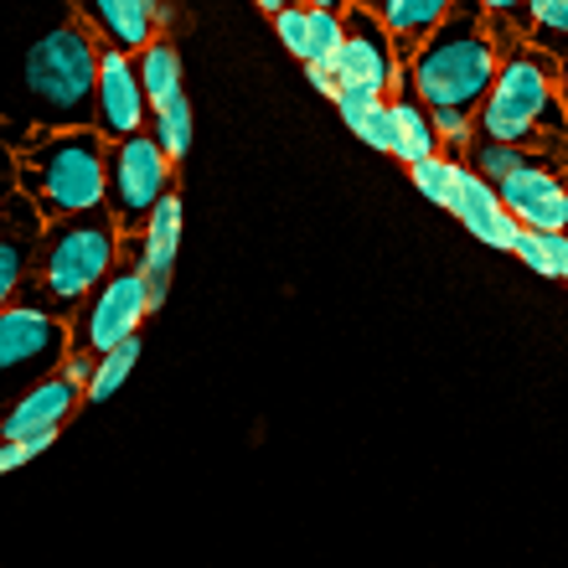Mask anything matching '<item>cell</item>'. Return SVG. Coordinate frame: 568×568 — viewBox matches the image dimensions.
I'll return each mask as SVG.
<instances>
[{
  "label": "cell",
  "instance_id": "6da1fadb",
  "mask_svg": "<svg viewBox=\"0 0 568 568\" xmlns=\"http://www.w3.org/2000/svg\"><path fill=\"white\" fill-rule=\"evenodd\" d=\"M99 58L78 0H0V145L93 130Z\"/></svg>",
  "mask_w": 568,
  "mask_h": 568
},
{
  "label": "cell",
  "instance_id": "7a4b0ae2",
  "mask_svg": "<svg viewBox=\"0 0 568 568\" xmlns=\"http://www.w3.org/2000/svg\"><path fill=\"white\" fill-rule=\"evenodd\" d=\"M476 140L527 150V155L568 171V104L558 89V58L538 47L507 52L486 104L476 109Z\"/></svg>",
  "mask_w": 568,
  "mask_h": 568
},
{
  "label": "cell",
  "instance_id": "3957f363",
  "mask_svg": "<svg viewBox=\"0 0 568 568\" xmlns=\"http://www.w3.org/2000/svg\"><path fill=\"white\" fill-rule=\"evenodd\" d=\"M120 258H124V233L109 207L58 217V223L42 227L21 305H37V311L58 315V321H73L83 311V300L114 274Z\"/></svg>",
  "mask_w": 568,
  "mask_h": 568
},
{
  "label": "cell",
  "instance_id": "277c9868",
  "mask_svg": "<svg viewBox=\"0 0 568 568\" xmlns=\"http://www.w3.org/2000/svg\"><path fill=\"white\" fill-rule=\"evenodd\" d=\"M496 73H501V52H496L491 31H486L480 0H460L445 27L419 47V58L404 68V83L429 114L455 109V114L476 120V109L486 104Z\"/></svg>",
  "mask_w": 568,
  "mask_h": 568
},
{
  "label": "cell",
  "instance_id": "5b68a950",
  "mask_svg": "<svg viewBox=\"0 0 568 568\" xmlns=\"http://www.w3.org/2000/svg\"><path fill=\"white\" fill-rule=\"evenodd\" d=\"M16 181L42 223L104 207L109 196V140L99 130H62L16 150Z\"/></svg>",
  "mask_w": 568,
  "mask_h": 568
},
{
  "label": "cell",
  "instance_id": "8992f818",
  "mask_svg": "<svg viewBox=\"0 0 568 568\" xmlns=\"http://www.w3.org/2000/svg\"><path fill=\"white\" fill-rule=\"evenodd\" d=\"M73 357L68 321L37 311V305H11L0 311V414L27 398L42 377L62 373V362Z\"/></svg>",
  "mask_w": 568,
  "mask_h": 568
},
{
  "label": "cell",
  "instance_id": "52a82bcc",
  "mask_svg": "<svg viewBox=\"0 0 568 568\" xmlns=\"http://www.w3.org/2000/svg\"><path fill=\"white\" fill-rule=\"evenodd\" d=\"M155 311H161V305H155V295H150L145 274H140L130 258H120V264H114V274H109V280L99 284L89 300H83V311L68 321L73 352L104 357V352H114V346L135 342Z\"/></svg>",
  "mask_w": 568,
  "mask_h": 568
},
{
  "label": "cell",
  "instance_id": "ba28073f",
  "mask_svg": "<svg viewBox=\"0 0 568 568\" xmlns=\"http://www.w3.org/2000/svg\"><path fill=\"white\" fill-rule=\"evenodd\" d=\"M176 192V161L155 145V135H130L120 145H109V196L104 207L114 212L120 233H140L150 223V212Z\"/></svg>",
  "mask_w": 568,
  "mask_h": 568
},
{
  "label": "cell",
  "instance_id": "9c48e42d",
  "mask_svg": "<svg viewBox=\"0 0 568 568\" xmlns=\"http://www.w3.org/2000/svg\"><path fill=\"white\" fill-rule=\"evenodd\" d=\"M342 52H336V89L346 93H373V99H393L404 89V62L393 52L388 27L377 21V11L367 6H346L342 11Z\"/></svg>",
  "mask_w": 568,
  "mask_h": 568
},
{
  "label": "cell",
  "instance_id": "30bf717a",
  "mask_svg": "<svg viewBox=\"0 0 568 568\" xmlns=\"http://www.w3.org/2000/svg\"><path fill=\"white\" fill-rule=\"evenodd\" d=\"M496 196L527 233H568V171L558 165L532 155L507 181H496Z\"/></svg>",
  "mask_w": 568,
  "mask_h": 568
},
{
  "label": "cell",
  "instance_id": "8fae6325",
  "mask_svg": "<svg viewBox=\"0 0 568 568\" xmlns=\"http://www.w3.org/2000/svg\"><path fill=\"white\" fill-rule=\"evenodd\" d=\"M145 120H150V104H145V89H140L135 58L104 47V58H99V89H93V130L109 145H120L130 135H145Z\"/></svg>",
  "mask_w": 568,
  "mask_h": 568
},
{
  "label": "cell",
  "instance_id": "7c38bea8",
  "mask_svg": "<svg viewBox=\"0 0 568 568\" xmlns=\"http://www.w3.org/2000/svg\"><path fill=\"white\" fill-rule=\"evenodd\" d=\"M445 212L470 233V239H480L486 248H496V254H511L517 239H523V227H517V217H511L507 207H501L496 186L486 176H476L465 161H460V171H455V196H449Z\"/></svg>",
  "mask_w": 568,
  "mask_h": 568
},
{
  "label": "cell",
  "instance_id": "4fadbf2b",
  "mask_svg": "<svg viewBox=\"0 0 568 568\" xmlns=\"http://www.w3.org/2000/svg\"><path fill=\"white\" fill-rule=\"evenodd\" d=\"M83 408V383L68 373L42 377L27 398H16L0 414V439H31V434H62Z\"/></svg>",
  "mask_w": 568,
  "mask_h": 568
},
{
  "label": "cell",
  "instance_id": "5bb4252c",
  "mask_svg": "<svg viewBox=\"0 0 568 568\" xmlns=\"http://www.w3.org/2000/svg\"><path fill=\"white\" fill-rule=\"evenodd\" d=\"M176 254H181V196L171 192L161 207L150 212V223L124 239V258L145 274L155 305H165V290H171V274H176Z\"/></svg>",
  "mask_w": 568,
  "mask_h": 568
},
{
  "label": "cell",
  "instance_id": "9a60e30c",
  "mask_svg": "<svg viewBox=\"0 0 568 568\" xmlns=\"http://www.w3.org/2000/svg\"><path fill=\"white\" fill-rule=\"evenodd\" d=\"M78 11H83V21L93 27L99 42L135 58L161 37L165 0H78Z\"/></svg>",
  "mask_w": 568,
  "mask_h": 568
},
{
  "label": "cell",
  "instance_id": "2e32d148",
  "mask_svg": "<svg viewBox=\"0 0 568 568\" xmlns=\"http://www.w3.org/2000/svg\"><path fill=\"white\" fill-rule=\"evenodd\" d=\"M274 37H280V47L300 68H336L346 27L336 11H315V6L295 0V6H284V11L274 16Z\"/></svg>",
  "mask_w": 568,
  "mask_h": 568
},
{
  "label": "cell",
  "instance_id": "e0dca14e",
  "mask_svg": "<svg viewBox=\"0 0 568 568\" xmlns=\"http://www.w3.org/2000/svg\"><path fill=\"white\" fill-rule=\"evenodd\" d=\"M42 212L27 202V192L16 196V207L0 217V311L21 305V290L37 264V243H42Z\"/></svg>",
  "mask_w": 568,
  "mask_h": 568
},
{
  "label": "cell",
  "instance_id": "ac0fdd59",
  "mask_svg": "<svg viewBox=\"0 0 568 568\" xmlns=\"http://www.w3.org/2000/svg\"><path fill=\"white\" fill-rule=\"evenodd\" d=\"M455 6H460V0H377V21L388 27L393 52H398L404 68L419 58V47L429 42L434 31L445 27Z\"/></svg>",
  "mask_w": 568,
  "mask_h": 568
},
{
  "label": "cell",
  "instance_id": "d6986e66",
  "mask_svg": "<svg viewBox=\"0 0 568 568\" xmlns=\"http://www.w3.org/2000/svg\"><path fill=\"white\" fill-rule=\"evenodd\" d=\"M336 104V114H342V124L352 130V135L362 140L367 150H377V155H404V145H398V120H393V104L388 99H373V93H336L331 99Z\"/></svg>",
  "mask_w": 568,
  "mask_h": 568
},
{
  "label": "cell",
  "instance_id": "ffe728a7",
  "mask_svg": "<svg viewBox=\"0 0 568 568\" xmlns=\"http://www.w3.org/2000/svg\"><path fill=\"white\" fill-rule=\"evenodd\" d=\"M135 68H140V89H145V104L161 109L171 99L186 93V73H181V42L171 31H161L145 52H135Z\"/></svg>",
  "mask_w": 568,
  "mask_h": 568
},
{
  "label": "cell",
  "instance_id": "44dd1931",
  "mask_svg": "<svg viewBox=\"0 0 568 568\" xmlns=\"http://www.w3.org/2000/svg\"><path fill=\"white\" fill-rule=\"evenodd\" d=\"M393 104V120H398V145H404V155L398 161L404 165H419L429 161V155H439V135H434V120H429V109L408 93V83L388 99Z\"/></svg>",
  "mask_w": 568,
  "mask_h": 568
},
{
  "label": "cell",
  "instance_id": "7402d4cb",
  "mask_svg": "<svg viewBox=\"0 0 568 568\" xmlns=\"http://www.w3.org/2000/svg\"><path fill=\"white\" fill-rule=\"evenodd\" d=\"M140 336L135 342H124V346H114V352H104V357L93 362V377H89V388H83V408H99V404H109L114 393L130 383V373L140 367Z\"/></svg>",
  "mask_w": 568,
  "mask_h": 568
},
{
  "label": "cell",
  "instance_id": "603a6c76",
  "mask_svg": "<svg viewBox=\"0 0 568 568\" xmlns=\"http://www.w3.org/2000/svg\"><path fill=\"white\" fill-rule=\"evenodd\" d=\"M150 135H155V145H161L176 165L186 161V155H192V135H196L192 93H181V99H171V104L150 109Z\"/></svg>",
  "mask_w": 568,
  "mask_h": 568
},
{
  "label": "cell",
  "instance_id": "cb8c5ba5",
  "mask_svg": "<svg viewBox=\"0 0 568 568\" xmlns=\"http://www.w3.org/2000/svg\"><path fill=\"white\" fill-rule=\"evenodd\" d=\"M527 47L568 58V0H527Z\"/></svg>",
  "mask_w": 568,
  "mask_h": 568
},
{
  "label": "cell",
  "instance_id": "d4e9b609",
  "mask_svg": "<svg viewBox=\"0 0 568 568\" xmlns=\"http://www.w3.org/2000/svg\"><path fill=\"white\" fill-rule=\"evenodd\" d=\"M511 254L523 258L532 274H542V280H564L568 274V233H527L517 239V248Z\"/></svg>",
  "mask_w": 568,
  "mask_h": 568
},
{
  "label": "cell",
  "instance_id": "484cf974",
  "mask_svg": "<svg viewBox=\"0 0 568 568\" xmlns=\"http://www.w3.org/2000/svg\"><path fill=\"white\" fill-rule=\"evenodd\" d=\"M480 16H486V31L501 58L527 47V0H480Z\"/></svg>",
  "mask_w": 568,
  "mask_h": 568
},
{
  "label": "cell",
  "instance_id": "4316f807",
  "mask_svg": "<svg viewBox=\"0 0 568 568\" xmlns=\"http://www.w3.org/2000/svg\"><path fill=\"white\" fill-rule=\"evenodd\" d=\"M455 171H460V161H449V155H429V161L408 165V176H414L419 196L434 202V207H449V196H455Z\"/></svg>",
  "mask_w": 568,
  "mask_h": 568
},
{
  "label": "cell",
  "instance_id": "83f0119b",
  "mask_svg": "<svg viewBox=\"0 0 568 568\" xmlns=\"http://www.w3.org/2000/svg\"><path fill=\"white\" fill-rule=\"evenodd\" d=\"M62 434H31V439H0V476H11V470H21V465H31L37 455H47V449L58 445Z\"/></svg>",
  "mask_w": 568,
  "mask_h": 568
},
{
  "label": "cell",
  "instance_id": "f1b7e54d",
  "mask_svg": "<svg viewBox=\"0 0 568 568\" xmlns=\"http://www.w3.org/2000/svg\"><path fill=\"white\" fill-rule=\"evenodd\" d=\"M16 196H21V181H16V150L0 145V217L16 207Z\"/></svg>",
  "mask_w": 568,
  "mask_h": 568
},
{
  "label": "cell",
  "instance_id": "f546056e",
  "mask_svg": "<svg viewBox=\"0 0 568 568\" xmlns=\"http://www.w3.org/2000/svg\"><path fill=\"white\" fill-rule=\"evenodd\" d=\"M305 83H311L315 93H326V99H336V73H331V68H305Z\"/></svg>",
  "mask_w": 568,
  "mask_h": 568
},
{
  "label": "cell",
  "instance_id": "4dcf8cb0",
  "mask_svg": "<svg viewBox=\"0 0 568 568\" xmlns=\"http://www.w3.org/2000/svg\"><path fill=\"white\" fill-rule=\"evenodd\" d=\"M305 6H315V11H336V16L346 11V0H305Z\"/></svg>",
  "mask_w": 568,
  "mask_h": 568
},
{
  "label": "cell",
  "instance_id": "1f68e13d",
  "mask_svg": "<svg viewBox=\"0 0 568 568\" xmlns=\"http://www.w3.org/2000/svg\"><path fill=\"white\" fill-rule=\"evenodd\" d=\"M254 6H258V11H264V16H270V21L284 11V0H254Z\"/></svg>",
  "mask_w": 568,
  "mask_h": 568
},
{
  "label": "cell",
  "instance_id": "d6a6232c",
  "mask_svg": "<svg viewBox=\"0 0 568 568\" xmlns=\"http://www.w3.org/2000/svg\"><path fill=\"white\" fill-rule=\"evenodd\" d=\"M558 89H564V104H568V58L558 62Z\"/></svg>",
  "mask_w": 568,
  "mask_h": 568
},
{
  "label": "cell",
  "instance_id": "836d02e7",
  "mask_svg": "<svg viewBox=\"0 0 568 568\" xmlns=\"http://www.w3.org/2000/svg\"><path fill=\"white\" fill-rule=\"evenodd\" d=\"M346 6H367V11H377V0H346Z\"/></svg>",
  "mask_w": 568,
  "mask_h": 568
},
{
  "label": "cell",
  "instance_id": "e575fe53",
  "mask_svg": "<svg viewBox=\"0 0 568 568\" xmlns=\"http://www.w3.org/2000/svg\"><path fill=\"white\" fill-rule=\"evenodd\" d=\"M284 6H295V0H284Z\"/></svg>",
  "mask_w": 568,
  "mask_h": 568
},
{
  "label": "cell",
  "instance_id": "d590c367",
  "mask_svg": "<svg viewBox=\"0 0 568 568\" xmlns=\"http://www.w3.org/2000/svg\"><path fill=\"white\" fill-rule=\"evenodd\" d=\"M564 284H568V274H564Z\"/></svg>",
  "mask_w": 568,
  "mask_h": 568
}]
</instances>
